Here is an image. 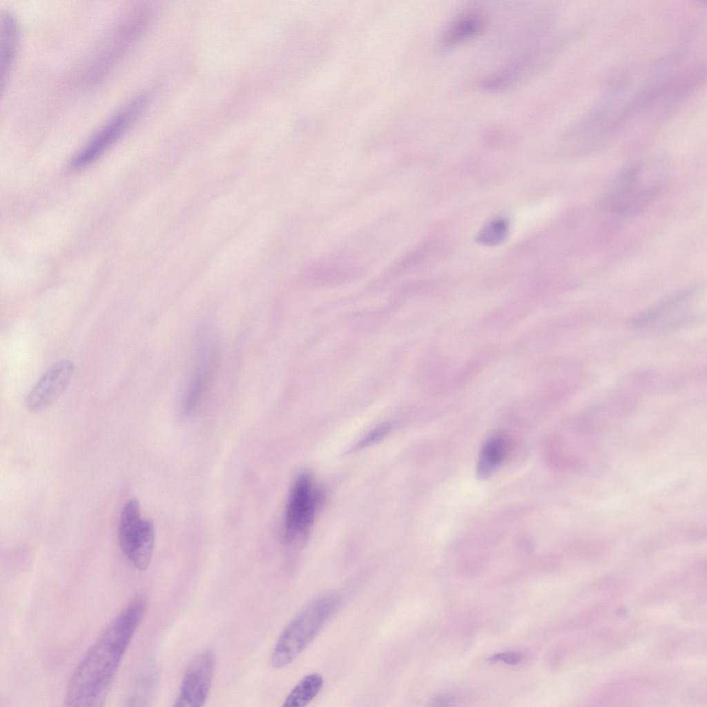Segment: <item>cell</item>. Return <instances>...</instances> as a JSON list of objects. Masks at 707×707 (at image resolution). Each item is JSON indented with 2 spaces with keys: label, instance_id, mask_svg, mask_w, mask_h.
<instances>
[{
  "label": "cell",
  "instance_id": "cell-1",
  "mask_svg": "<svg viewBox=\"0 0 707 707\" xmlns=\"http://www.w3.org/2000/svg\"><path fill=\"white\" fill-rule=\"evenodd\" d=\"M146 608V600L137 597L107 624L72 672L64 706L104 705Z\"/></svg>",
  "mask_w": 707,
  "mask_h": 707
},
{
  "label": "cell",
  "instance_id": "cell-2",
  "mask_svg": "<svg viewBox=\"0 0 707 707\" xmlns=\"http://www.w3.org/2000/svg\"><path fill=\"white\" fill-rule=\"evenodd\" d=\"M668 163L652 157L632 163L618 172L602 191L599 206L619 217L636 215L646 209L665 188Z\"/></svg>",
  "mask_w": 707,
  "mask_h": 707
},
{
  "label": "cell",
  "instance_id": "cell-3",
  "mask_svg": "<svg viewBox=\"0 0 707 707\" xmlns=\"http://www.w3.org/2000/svg\"><path fill=\"white\" fill-rule=\"evenodd\" d=\"M151 16V8L142 4L123 13L79 66L77 80L80 86L93 88L104 82L145 32Z\"/></svg>",
  "mask_w": 707,
  "mask_h": 707
},
{
  "label": "cell",
  "instance_id": "cell-4",
  "mask_svg": "<svg viewBox=\"0 0 707 707\" xmlns=\"http://www.w3.org/2000/svg\"><path fill=\"white\" fill-rule=\"evenodd\" d=\"M340 602L336 592H327L310 601L280 634L271 656V664L281 668L293 662L311 643Z\"/></svg>",
  "mask_w": 707,
  "mask_h": 707
},
{
  "label": "cell",
  "instance_id": "cell-5",
  "mask_svg": "<svg viewBox=\"0 0 707 707\" xmlns=\"http://www.w3.org/2000/svg\"><path fill=\"white\" fill-rule=\"evenodd\" d=\"M148 102V96L139 94L122 104L74 155L70 168L81 169L101 157L135 124L146 110Z\"/></svg>",
  "mask_w": 707,
  "mask_h": 707
},
{
  "label": "cell",
  "instance_id": "cell-6",
  "mask_svg": "<svg viewBox=\"0 0 707 707\" xmlns=\"http://www.w3.org/2000/svg\"><path fill=\"white\" fill-rule=\"evenodd\" d=\"M695 298L694 289L680 290L636 314L630 324L637 330L652 333L668 332L685 327L700 317L695 306Z\"/></svg>",
  "mask_w": 707,
  "mask_h": 707
},
{
  "label": "cell",
  "instance_id": "cell-7",
  "mask_svg": "<svg viewBox=\"0 0 707 707\" xmlns=\"http://www.w3.org/2000/svg\"><path fill=\"white\" fill-rule=\"evenodd\" d=\"M322 494L315 490L308 473L300 474L293 484L285 512L284 540L293 549L302 548L308 539Z\"/></svg>",
  "mask_w": 707,
  "mask_h": 707
},
{
  "label": "cell",
  "instance_id": "cell-8",
  "mask_svg": "<svg viewBox=\"0 0 707 707\" xmlns=\"http://www.w3.org/2000/svg\"><path fill=\"white\" fill-rule=\"evenodd\" d=\"M215 657L210 650L197 654L189 662L175 701L177 707L202 706L211 687Z\"/></svg>",
  "mask_w": 707,
  "mask_h": 707
},
{
  "label": "cell",
  "instance_id": "cell-9",
  "mask_svg": "<svg viewBox=\"0 0 707 707\" xmlns=\"http://www.w3.org/2000/svg\"><path fill=\"white\" fill-rule=\"evenodd\" d=\"M73 371L74 365L69 360H59L49 367L27 394L26 408L37 412L52 405L67 387Z\"/></svg>",
  "mask_w": 707,
  "mask_h": 707
},
{
  "label": "cell",
  "instance_id": "cell-10",
  "mask_svg": "<svg viewBox=\"0 0 707 707\" xmlns=\"http://www.w3.org/2000/svg\"><path fill=\"white\" fill-rule=\"evenodd\" d=\"M201 342L195 362L180 401V411L183 416L190 415L200 405L209 385L215 368V346L209 340Z\"/></svg>",
  "mask_w": 707,
  "mask_h": 707
},
{
  "label": "cell",
  "instance_id": "cell-11",
  "mask_svg": "<svg viewBox=\"0 0 707 707\" xmlns=\"http://www.w3.org/2000/svg\"><path fill=\"white\" fill-rule=\"evenodd\" d=\"M0 72L1 89L3 94L7 87L19 50L21 30L16 14L6 9L1 14L0 21Z\"/></svg>",
  "mask_w": 707,
  "mask_h": 707
},
{
  "label": "cell",
  "instance_id": "cell-12",
  "mask_svg": "<svg viewBox=\"0 0 707 707\" xmlns=\"http://www.w3.org/2000/svg\"><path fill=\"white\" fill-rule=\"evenodd\" d=\"M482 15L475 10L462 12L445 28L440 43L445 47L454 46L478 33L483 26Z\"/></svg>",
  "mask_w": 707,
  "mask_h": 707
},
{
  "label": "cell",
  "instance_id": "cell-13",
  "mask_svg": "<svg viewBox=\"0 0 707 707\" xmlns=\"http://www.w3.org/2000/svg\"><path fill=\"white\" fill-rule=\"evenodd\" d=\"M142 523L139 503L136 499H130L122 509L118 531L119 545L125 556L137 537Z\"/></svg>",
  "mask_w": 707,
  "mask_h": 707
},
{
  "label": "cell",
  "instance_id": "cell-14",
  "mask_svg": "<svg viewBox=\"0 0 707 707\" xmlns=\"http://www.w3.org/2000/svg\"><path fill=\"white\" fill-rule=\"evenodd\" d=\"M154 543L153 523L151 520L144 519L141 530L128 553L126 555L137 570L144 571L149 566L152 559Z\"/></svg>",
  "mask_w": 707,
  "mask_h": 707
},
{
  "label": "cell",
  "instance_id": "cell-15",
  "mask_svg": "<svg viewBox=\"0 0 707 707\" xmlns=\"http://www.w3.org/2000/svg\"><path fill=\"white\" fill-rule=\"evenodd\" d=\"M506 449V441L502 436H493L484 444L476 466L478 479L487 478L494 472L504 459Z\"/></svg>",
  "mask_w": 707,
  "mask_h": 707
},
{
  "label": "cell",
  "instance_id": "cell-16",
  "mask_svg": "<svg viewBox=\"0 0 707 707\" xmlns=\"http://www.w3.org/2000/svg\"><path fill=\"white\" fill-rule=\"evenodd\" d=\"M322 677L317 672L306 675L291 690L284 699L283 707H303L309 704L321 691Z\"/></svg>",
  "mask_w": 707,
  "mask_h": 707
},
{
  "label": "cell",
  "instance_id": "cell-17",
  "mask_svg": "<svg viewBox=\"0 0 707 707\" xmlns=\"http://www.w3.org/2000/svg\"><path fill=\"white\" fill-rule=\"evenodd\" d=\"M509 231V222L505 217H498L483 225L476 235V241L485 246H494L502 242Z\"/></svg>",
  "mask_w": 707,
  "mask_h": 707
},
{
  "label": "cell",
  "instance_id": "cell-18",
  "mask_svg": "<svg viewBox=\"0 0 707 707\" xmlns=\"http://www.w3.org/2000/svg\"><path fill=\"white\" fill-rule=\"evenodd\" d=\"M390 428V425L387 423L378 425L355 445L354 449L364 448L380 440L389 432Z\"/></svg>",
  "mask_w": 707,
  "mask_h": 707
},
{
  "label": "cell",
  "instance_id": "cell-19",
  "mask_svg": "<svg viewBox=\"0 0 707 707\" xmlns=\"http://www.w3.org/2000/svg\"><path fill=\"white\" fill-rule=\"evenodd\" d=\"M522 656L516 652L501 653L494 655L490 658L493 661H502L507 664H516L521 661Z\"/></svg>",
  "mask_w": 707,
  "mask_h": 707
},
{
  "label": "cell",
  "instance_id": "cell-20",
  "mask_svg": "<svg viewBox=\"0 0 707 707\" xmlns=\"http://www.w3.org/2000/svg\"><path fill=\"white\" fill-rule=\"evenodd\" d=\"M450 701V698L445 695H438L434 699V702L436 705L438 706L447 705L449 704Z\"/></svg>",
  "mask_w": 707,
  "mask_h": 707
}]
</instances>
